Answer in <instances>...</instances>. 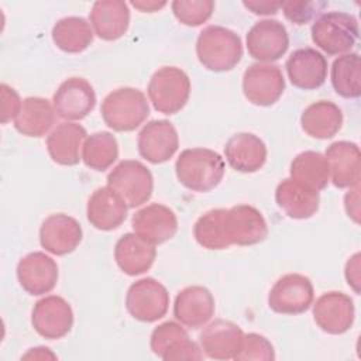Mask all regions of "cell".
<instances>
[{
    "mask_svg": "<svg viewBox=\"0 0 361 361\" xmlns=\"http://www.w3.org/2000/svg\"><path fill=\"white\" fill-rule=\"evenodd\" d=\"M226 164L220 154L209 148L183 149L176 162L175 173L180 185L192 192H210L224 176Z\"/></svg>",
    "mask_w": 361,
    "mask_h": 361,
    "instance_id": "1",
    "label": "cell"
},
{
    "mask_svg": "<svg viewBox=\"0 0 361 361\" xmlns=\"http://www.w3.org/2000/svg\"><path fill=\"white\" fill-rule=\"evenodd\" d=\"M196 55L212 72L231 71L243 58V42L237 32L221 25H209L199 32Z\"/></svg>",
    "mask_w": 361,
    "mask_h": 361,
    "instance_id": "2",
    "label": "cell"
},
{
    "mask_svg": "<svg viewBox=\"0 0 361 361\" xmlns=\"http://www.w3.org/2000/svg\"><path fill=\"white\" fill-rule=\"evenodd\" d=\"M103 121L114 131L127 133L138 128L149 114L145 94L135 87H118L110 92L100 106Z\"/></svg>",
    "mask_w": 361,
    "mask_h": 361,
    "instance_id": "3",
    "label": "cell"
},
{
    "mask_svg": "<svg viewBox=\"0 0 361 361\" xmlns=\"http://www.w3.org/2000/svg\"><path fill=\"white\" fill-rule=\"evenodd\" d=\"M310 34L316 47L327 55H344L358 39V21L344 11H327L314 20Z\"/></svg>",
    "mask_w": 361,
    "mask_h": 361,
    "instance_id": "4",
    "label": "cell"
},
{
    "mask_svg": "<svg viewBox=\"0 0 361 361\" xmlns=\"http://www.w3.org/2000/svg\"><path fill=\"white\" fill-rule=\"evenodd\" d=\"M147 93L157 111L175 114L189 100L190 79L180 68L162 66L151 76Z\"/></svg>",
    "mask_w": 361,
    "mask_h": 361,
    "instance_id": "5",
    "label": "cell"
},
{
    "mask_svg": "<svg viewBox=\"0 0 361 361\" xmlns=\"http://www.w3.org/2000/svg\"><path fill=\"white\" fill-rule=\"evenodd\" d=\"M110 186L128 206V209L147 203L154 190L151 171L140 161L124 159L118 162L107 175Z\"/></svg>",
    "mask_w": 361,
    "mask_h": 361,
    "instance_id": "6",
    "label": "cell"
},
{
    "mask_svg": "<svg viewBox=\"0 0 361 361\" xmlns=\"http://www.w3.org/2000/svg\"><path fill=\"white\" fill-rule=\"evenodd\" d=\"M169 307L166 288L154 278L133 282L126 295L127 312L140 322L152 323L162 319Z\"/></svg>",
    "mask_w": 361,
    "mask_h": 361,
    "instance_id": "7",
    "label": "cell"
},
{
    "mask_svg": "<svg viewBox=\"0 0 361 361\" xmlns=\"http://www.w3.org/2000/svg\"><path fill=\"white\" fill-rule=\"evenodd\" d=\"M314 289L310 279L302 274L282 275L271 288L268 306L279 314H302L312 306Z\"/></svg>",
    "mask_w": 361,
    "mask_h": 361,
    "instance_id": "8",
    "label": "cell"
},
{
    "mask_svg": "<svg viewBox=\"0 0 361 361\" xmlns=\"http://www.w3.org/2000/svg\"><path fill=\"white\" fill-rule=\"evenodd\" d=\"M224 235L231 245H254L268 235V224L258 209L251 204H235L224 210Z\"/></svg>",
    "mask_w": 361,
    "mask_h": 361,
    "instance_id": "9",
    "label": "cell"
},
{
    "mask_svg": "<svg viewBox=\"0 0 361 361\" xmlns=\"http://www.w3.org/2000/svg\"><path fill=\"white\" fill-rule=\"evenodd\" d=\"M285 92V78L278 65L257 62L250 65L243 76L245 99L261 107L275 104Z\"/></svg>",
    "mask_w": 361,
    "mask_h": 361,
    "instance_id": "10",
    "label": "cell"
},
{
    "mask_svg": "<svg viewBox=\"0 0 361 361\" xmlns=\"http://www.w3.org/2000/svg\"><path fill=\"white\" fill-rule=\"evenodd\" d=\"M152 353L165 361H195L203 358L202 348L189 338L188 331L176 322H164L149 337Z\"/></svg>",
    "mask_w": 361,
    "mask_h": 361,
    "instance_id": "11",
    "label": "cell"
},
{
    "mask_svg": "<svg viewBox=\"0 0 361 361\" xmlns=\"http://www.w3.org/2000/svg\"><path fill=\"white\" fill-rule=\"evenodd\" d=\"M247 51L251 58L262 63L281 59L289 48V35L278 20H259L247 32Z\"/></svg>",
    "mask_w": 361,
    "mask_h": 361,
    "instance_id": "12",
    "label": "cell"
},
{
    "mask_svg": "<svg viewBox=\"0 0 361 361\" xmlns=\"http://www.w3.org/2000/svg\"><path fill=\"white\" fill-rule=\"evenodd\" d=\"M312 305L314 323L324 333L338 336L351 329L355 317V307L353 299L344 292H326Z\"/></svg>",
    "mask_w": 361,
    "mask_h": 361,
    "instance_id": "13",
    "label": "cell"
},
{
    "mask_svg": "<svg viewBox=\"0 0 361 361\" xmlns=\"http://www.w3.org/2000/svg\"><path fill=\"white\" fill-rule=\"evenodd\" d=\"M31 324L44 338H62L73 326L72 307L58 295L45 296L34 305L31 312Z\"/></svg>",
    "mask_w": 361,
    "mask_h": 361,
    "instance_id": "14",
    "label": "cell"
},
{
    "mask_svg": "<svg viewBox=\"0 0 361 361\" xmlns=\"http://www.w3.org/2000/svg\"><path fill=\"white\" fill-rule=\"evenodd\" d=\"M52 106L56 116L63 120H82L96 106L94 89L83 78H69L54 93Z\"/></svg>",
    "mask_w": 361,
    "mask_h": 361,
    "instance_id": "15",
    "label": "cell"
},
{
    "mask_svg": "<svg viewBox=\"0 0 361 361\" xmlns=\"http://www.w3.org/2000/svg\"><path fill=\"white\" fill-rule=\"evenodd\" d=\"M179 147L178 131L168 120H151L140 131L137 148L141 158L151 164L169 161Z\"/></svg>",
    "mask_w": 361,
    "mask_h": 361,
    "instance_id": "16",
    "label": "cell"
},
{
    "mask_svg": "<svg viewBox=\"0 0 361 361\" xmlns=\"http://www.w3.org/2000/svg\"><path fill=\"white\" fill-rule=\"evenodd\" d=\"M285 69L295 87L302 90H314L326 82L327 59L314 48H298L288 56Z\"/></svg>",
    "mask_w": 361,
    "mask_h": 361,
    "instance_id": "17",
    "label": "cell"
},
{
    "mask_svg": "<svg viewBox=\"0 0 361 361\" xmlns=\"http://www.w3.org/2000/svg\"><path fill=\"white\" fill-rule=\"evenodd\" d=\"M58 275L55 259L42 251L30 252L17 264V279L20 286L34 296L49 293L56 286Z\"/></svg>",
    "mask_w": 361,
    "mask_h": 361,
    "instance_id": "18",
    "label": "cell"
},
{
    "mask_svg": "<svg viewBox=\"0 0 361 361\" xmlns=\"http://www.w3.org/2000/svg\"><path fill=\"white\" fill-rule=\"evenodd\" d=\"M82 237L79 221L65 213L49 214L39 227V244L54 255L71 254L78 248Z\"/></svg>",
    "mask_w": 361,
    "mask_h": 361,
    "instance_id": "19",
    "label": "cell"
},
{
    "mask_svg": "<svg viewBox=\"0 0 361 361\" xmlns=\"http://www.w3.org/2000/svg\"><path fill=\"white\" fill-rule=\"evenodd\" d=\"M216 309L212 292L200 285H192L178 292L173 302V316L185 327L200 329L209 323Z\"/></svg>",
    "mask_w": 361,
    "mask_h": 361,
    "instance_id": "20",
    "label": "cell"
},
{
    "mask_svg": "<svg viewBox=\"0 0 361 361\" xmlns=\"http://www.w3.org/2000/svg\"><path fill=\"white\" fill-rule=\"evenodd\" d=\"M131 227L135 234L157 245L171 240L176 234L178 219L175 212L168 206L151 203L133 214Z\"/></svg>",
    "mask_w": 361,
    "mask_h": 361,
    "instance_id": "21",
    "label": "cell"
},
{
    "mask_svg": "<svg viewBox=\"0 0 361 361\" xmlns=\"http://www.w3.org/2000/svg\"><path fill=\"white\" fill-rule=\"evenodd\" d=\"M244 333L230 320L217 319L209 323L199 334L203 354L213 360H234L241 347Z\"/></svg>",
    "mask_w": 361,
    "mask_h": 361,
    "instance_id": "22",
    "label": "cell"
},
{
    "mask_svg": "<svg viewBox=\"0 0 361 361\" xmlns=\"http://www.w3.org/2000/svg\"><path fill=\"white\" fill-rule=\"evenodd\" d=\"M331 183L338 188L360 185V148L351 141H336L324 152Z\"/></svg>",
    "mask_w": 361,
    "mask_h": 361,
    "instance_id": "23",
    "label": "cell"
},
{
    "mask_svg": "<svg viewBox=\"0 0 361 361\" xmlns=\"http://www.w3.org/2000/svg\"><path fill=\"white\" fill-rule=\"evenodd\" d=\"M127 210L128 206L126 202L110 186H102L90 195L86 216L94 228L111 231L124 223Z\"/></svg>",
    "mask_w": 361,
    "mask_h": 361,
    "instance_id": "24",
    "label": "cell"
},
{
    "mask_svg": "<svg viewBox=\"0 0 361 361\" xmlns=\"http://www.w3.org/2000/svg\"><path fill=\"white\" fill-rule=\"evenodd\" d=\"M89 21L93 32L103 41H116L121 38L130 25V8L121 0H99L94 1Z\"/></svg>",
    "mask_w": 361,
    "mask_h": 361,
    "instance_id": "25",
    "label": "cell"
},
{
    "mask_svg": "<svg viewBox=\"0 0 361 361\" xmlns=\"http://www.w3.org/2000/svg\"><path fill=\"white\" fill-rule=\"evenodd\" d=\"M224 157L233 169L243 173H252L264 166L267 161V145L252 133H237L227 140Z\"/></svg>",
    "mask_w": 361,
    "mask_h": 361,
    "instance_id": "26",
    "label": "cell"
},
{
    "mask_svg": "<svg viewBox=\"0 0 361 361\" xmlns=\"http://www.w3.org/2000/svg\"><path fill=\"white\" fill-rule=\"evenodd\" d=\"M157 257L155 244L135 233L123 234L114 245V259L118 268L130 276L147 272Z\"/></svg>",
    "mask_w": 361,
    "mask_h": 361,
    "instance_id": "27",
    "label": "cell"
},
{
    "mask_svg": "<svg viewBox=\"0 0 361 361\" xmlns=\"http://www.w3.org/2000/svg\"><path fill=\"white\" fill-rule=\"evenodd\" d=\"M275 202L288 217L305 220L314 216L319 210L320 196L317 190L286 178L275 189Z\"/></svg>",
    "mask_w": 361,
    "mask_h": 361,
    "instance_id": "28",
    "label": "cell"
},
{
    "mask_svg": "<svg viewBox=\"0 0 361 361\" xmlns=\"http://www.w3.org/2000/svg\"><path fill=\"white\" fill-rule=\"evenodd\" d=\"M86 138L87 133L80 124L71 121L58 124L47 138L48 154L58 165H78L82 159L80 149Z\"/></svg>",
    "mask_w": 361,
    "mask_h": 361,
    "instance_id": "29",
    "label": "cell"
},
{
    "mask_svg": "<svg viewBox=\"0 0 361 361\" xmlns=\"http://www.w3.org/2000/svg\"><path fill=\"white\" fill-rule=\"evenodd\" d=\"M302 130L312 138H333L343 126L341 109L330 100H319L309 104L300 116Z\"/></svg>",
    "mask_w": 361,
    "mask_h": 361,
    "instance_id": "30",
    "label": "cell"
},
{
    "mask_svg": "<svg viewBox=\"0 0 361 361\" xmlns=\"http://www.w3.org/2000/svg\"><path fill=\"white\" fill-rule=\"evenodd\" d=\"M55 114V109L49 100L38 96L25 97L14 120V128L25 137L39 138L54 126Z\"/></svg>",
    "mask_w": 361,
    "mask_h": 361,
    "instance_id": "31",
    "label": "cell"
},
{
    "mask_svg": "<svg viewBox=\"0 0 361 361\" xmlns=\"http://www.w3.org/2000/svg\"><path fill=\"white\" fill-rule=\"evenodd\" d=\"M52 41L63 52L79 54L93 42V28L83 17H63L52 27Z\"/></svg>",
    "mask_w": 361,
    "mask_h": 361,
    "instance_id": "32",
    "label": "cell"
},
{
    "mask_svg": "<svg viewBox=\"0 0 361 361\" xmlns=\"http://www.w3.org/2000/svg\"><path fill=\"white\" fill-rule=\"evenodd\" d=\"M290 179L313 190H323L329 182V166L323 154L317 151H303L290 162Z\"/></svg>",
    "mask_w": 361,
    "mask_h": 361,
    "instance_id": "33",
    "label": "cell"
},
{
    "mask_svg": "<svg viewBox=\"0 0 361 361\" xmlns=\"http://www.w3.org/2000/svg\"><path fill=\"white\" fill-rule=\"evenodd\" d=\"M330 79L336 93L344 99H357L361 94V62L357 52L340 55L334 59Z\"/></svg>",
    "mask_w": 361,
    "mask_h": 361,
    "instance_id": "34",
    "label": "cell"
},
{
    "mask_svg": "<svg viewBox=\"0 0 361 361\" xmlns=\"http://www.w3.org/2000/svg\"><path fill=\"white\" fill-rule=\"evenodd\" d=\"M118 158V144L109 131H97L85 140L82 148V161L93 171L103 172L109 169Z\"/></svg>",
    "mask_w": 361,
    "mask_h": 361,
    "instance_id": "35",
    "label": "cell"
},
{
    "mask_svg": "<svg viewBox=\"0 0 361 361\" xmlns=\"http://www.w3.org/2000/svg\"><path fill=\"white\" fill-rule=\"evenodd\" d=\"M226 209H212L203 213L193 226V237L206 250H226L230 247L223 227Z\"/></svg>",
    "mask_w": 361,
    "mask_h": 361,
    "instance_id": "36",
    "label": "cell"
},
{
    "mask_svg": "<svg viewBox=\"0 0 361 361\" xmlns=\"http://www.w3.org/2000/svg\"><path fill=\"white\" fill-rule=\"evenodd\" d=\"M171 8L176 20L188 27H197L206 23L213 11L214 1L212 0H175Z\"/></svg>",
    "mask_w": 361,
    "mask_h": 361,
    "instance_id": "37",
    "label": "cell"
},
{
    "mask_svg": "<svg viewBox=\"0 0 361 361\" xmlns=\"http://www.w3.org/2000/svg\"><path fill=\"white\" fill-rule=\"evenodd\" d=\"M235 361H272L275 360V351L271 341L258 334V333H248L244 334L241 347L234 357Z\"/></svg>",
    "mask_w": 361,
    "mask_h": 361,
    "instance_id": "38",
    "label": "cell"
},
{
    "mask_svg": "<svg viewBox=\"0 0 361 361\" xmlns=\"http://www.w3.org/2000/svg\"><path fill=\"white\" fill-rule=\"evenodd\" d=\"M323 7H326L324 1H307V0L283 1L281 4L285 18L298 25H303L309 23L319 11H322Z\"/></svg>",
    "mask_w": 361,
    "mask_h": 361,
    "instance_id": "39",
    "label": "cell"
},
{
    "mask_svg": "<svg viewBox=\"0 0 361 361\" xmlns=\"http://www.w3.org/2000/svg\"><path fill=\"white\" fill-rule=\"evenodd\" d=\"M0 121L1 124H6L11 120H16V117L18 116L23 102L18 96V93L16 92V89H13L11 86L1 83L0 86Z\"/></svg>",
    "mask_w": 361,
    "mask_h": 361,
    "instance_id": "40",
    "label": "cell"
},
{
    "mask_svg": "<svg viewBox=\"0 0 361 361\" xmlns=\"http://www.w3.org/2000/svg\"><path fill=\"white\" fill-rule=\"evenodd\" d=\"M344 276L347 283L354 289V292L360 293V252H355L345 262Z\"/></svg>",
    "mask_w": 361,
    "mask_h": 361,
    "instance_id": "41",
    "label": "cell"
},
{
    "mask_svg": "<svg viewBox=\"0 0 361 361\" xmlns=\"http://www.w3.org/2000/svg\"><path fill=\"white\" fill-rule=\"evenodd\" d=\"M360 185L350 188V190L344 196V207L345 213L350 219L354 220V223H360Z\"/></svg>",
    "mask_w": 361,
    "mask_h": 361,
    "instance_id": "42",
    "label": "cell"
},
{
    "mask_svg": "<svg viewBox=\"0 0 361 361\" xmlns=\"http://www.w3.org/2000/svg\"><path fill=\"white\" fill-rule=\"evenodd\" d=\"M282 1H243V6L257 16H274L281 8Z\"/></svg>",
    "mask_w": 361,
    "mask_h": 361,
    "instance_id": "43",
    "label": "cell"
},
{
    "mask_svg": "<svg viewBox=\"0 0 361 361\" xmlns=\"http://www.w3.org/2000/svg\"><path fill=\"white\" fill-rule=\"evenodd\" d=\"M131 6L135 7L137 10L142 11V13H154V11H158L162 7H165L166 1H145V0H140V1H131Z\"/></svg>",
    "mask_w": 361,
    "mask_h": 361,
    "instance_id": "44",
    "label": "cell"
},
{
    "mask_svg": "<svg viewBox=\"0 0 361 361\" xmlns=\"http://www.w3.org/2000/svg\"><path fill=\"white\" fill-rule=\"evenodd\" d=\"M24 358H56L51 351L49 348L47 347H35V348H30V351L24 355Z\"/></svg>",
    "mask_w": 361,
    "mask_h": 361,
    "instance_id": "45",
    "label": "cell"
}]
</instances>
